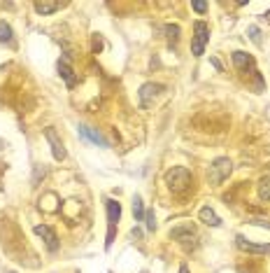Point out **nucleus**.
Instances as JSON below:
<instances>
[{
    "mask_svg": "<svg viewBox=\"0 0 270 273\" xmlns=\"http://www.w3.org/2000/svg\"><path fill=\"white\" fill-rule=\"evenodd\" d=\"M191 7L196 10L198 14H205L207 12V3H203V0H196V3H191Z\"/></svg>",
    "mask_w": 270,
    "mask_h": 273,
    "instance_id": "aec40b11",
    "label": "nucleus"
},
{
    "mask_svg": "<svg viewBox=\"0 0 270 273\" xmlns=\"http://www.w3.org/2000/svg\"><path fill=\"white\" fill-rule=\"evenodd\" d=\"M163 91H166V86L158 84V82H147V84H142V86H140V91H138L140 105H142L144 110L151 108V105H154V101L161 96Z\"/></svg>",
    "mask_w": 270,
    "mask_h": 273,
    "instance_id": "20e7f679",
    "label": "nucleus"
},
{
    "mask_svg": "<svg viewBox=\"0 0 270 273\" xmlns=\"http://www.w3.org/2000/svg\"><path fill=\"white\" fill-rule=\"evenodd\" d=\"M56 70H59V75L63 77V82H66L68 89H72V86H77L79 77H77V73L72 70V66H70V61H68V56L59 59V63H56Z\"/></svg>",
    "mask_w": 270,
    "mask_h": 273,
    "instance_id": "0eeeda50",
    "label": "nucleus"
},
{
    "mask_svg": "<svg viewBox=\"0 0 270 273\" xmlns=\"http://www.w3.org/2000/svg\"><path fill=\"white\" fill-rule=\"evenodd\" d=\"M249 35H252V40H254V42H256V44H261V37H258V35H261V33H258V28H256V26H252V28H249Z\"/></svg>",
    "mask_w": 270,
    "mask_h": 273,
    "instance_id": "412c9836",
    "label": "nucleus"
},
{
    "mask_svg": "<svg viewBox=\"0 0 270 273\" xmlns=\"http://www.w3.org/2000/svg\"><path fill=\"white\" fill-rule=\"evenodd\" d=\"M163 30H166V37H168L170 47H173V44H177V40H180V26H177V24H168Z\"/></svg>",
    "mask_w": 270,
    "mask_h": 273,
    "instance_id": "dca6fc26",
    "label": "nucleus"
},
{
    "mask_svg": "<svg viewBox=\"0 0 270 273\" xmlns=\"http://www.w3.org/2000/svg\"><path fill=\"white\" fill-rule=\"evenodd\" d=\"M180 273H191V271H189V266H186V264H182V266H180Z\"/></svg>",
    "mask_w": 270,
    "mask_h": 273,
    "instance_id": "4be33fe9",
    "label": "nucleus"
},
{
    "mask_svg": "<svg viewBox=\"0 0 270 273\" xmlns=\"http://www.w3.org/2000/svg\"><path fill=\"white\" fill-rule=\"evenodd\" d=\"M35 234L44 241V245H47L49 252H56V250H59V238H56V234H54V229H51V226L37 224L35 226Z\"/></svg>",
    "mask_w": 270,
    "mask_h": 273,
    "instance_id": "1a4fd4ad",
    "label": "nucleus"
},
{
    "mask_svg": "<svg viewBox=\"0 0 270 273\" xmlns=\"http://www.w3.org/2000/svg\"><path fill=\"white\" fill-rule=\"evenodd\" d=\"M198 217H200V222H205V224H207V226H222V217H219V215H217V212L212 210L210 206L200 208Z\"/></svg>",
    "mask_w": 270,
    "mask_h": 273,
    "instance_id": "ddd939ff",
    "label": "nucleus"
},
{
    "mask_svg": "<svg viewBox=\"0 0 270 273\" xmlns=\"http://www.w3.org/2000/svg\"><path fill=\"white\" fill-rule=\"evenodd\" d=\"M235 245L245 252H252V255H268L270 252V243H263V245H256V243H249L245 236H235Z\"/></svg>",
    "mask_w": 270,
    "mask_h": 273,
    "instance_id": "9b49d317",
    "label": "nucleus"
},
{
    "mask_svg": "<svg viewBox=\"0 0 270 273\" xmlns=\"http://www.w3.org/2000/svg\"><path fill=\"white\" fill-rule=\"evenodd\" d=\"M105 208H107V241H105V248L110 250L114 241V226H117V222L121 217V206L114 199H107L105 201Z\"/></svg>",
    "mask_w": 270,
    "mask_h": 273,
    "instance_id": "39448f33",
    "label": "nucleus"
},
{
    "mask_svg": "<svg viewBox=\"0 0 270 273\" xmlns=\"http://www.w3.org/2000/svg\"><path fill=\"white\" fill-rule=\"evenodd\" d=\"M231 170H233V164H231V159L228 157H219L214 159L210 164V170H207V180L212 185H222L228 175H231Z\"/></svg>",
    "mask_w": 270,
    "mask_h": 273,
    "instance_id": "7ed1b4c3",
    "label": "nucleus"
},
{
    "mask_svg": "<svg viewBox=\"0 0 270 273\" xmlns=\"http://www.w3.org/2000/svg\"><path fill=\"white\" fill-rule=\"evenodd\" d=\"M0 42H12V26L0 21Z\"/></svg>",
    "mask_w": 270,
    "mask_h": 273,
    "instance_id": "f3484780",
    "label": "nucleus"
},
{
    "mask_svg": "<svg viewBox=\"0 0 270 273\" xmlns=\"http://www.w3.org/2000/svg\"><path fill=\"white\" fill-rule=\"evenodd\" d=\"M144 219H147V231H154V229H156V217H154V210H147V212H144Z\"/></svg>",
    "mask_w": 270,
    "mask_h": 273,
    "instance_id": "6ab92c4d",
    "label": "nucleus"
},
{
    "mask_svg": "<svg viewBox=\"0 0 270 273\" xmlns=\"http://www.w3.org/2000/svg\"><path fill=\"white\" fill-rule=\"evenodd\" d=\"M133 215H135V219H142L144 217V208H142V199H140V196H135V199H133Z\"/></svg>",
    "mask_w": 270,
    "mask_h": 273,
    "instance_id": "a211bd4d",
    "label": "nucleus"
},
{
    "mask_svg": "<svg viewBox=\"0 0 270 273\" xmlns=\"http://www.w3.org/2000/svg\"><path fill=\"white\" fill-rule=\"evenodd\" d=\"M258 199L270 201V175H263L258 180Z\"/></svg>",
    "mask_w": 270,
    "mask_h": 273,
    "instance_id": "2eb2a0df",
    "label": "nucleus"
},
{
    "mask_svg": "<svg viewBox=\"0 0 270 273\" xmlns=\"http://www.w3.org/2000/svg\"><path fill=\"white\" fill-rule=\"evenodd\" d=\"M210 42V26L205 21H196L193 24V40H191V54L193 56H203L205 54V44Z\"/></svg>",
    "mask_w": 270,
    "mask_h": 273,
    "instance_id": "f03ea898",
    "label": "nucleus"
},
{
    "mask_svg": "<svg viewBox=\"0 0 270 273\" xmlns=\"http://www.w3.org/2000/svg\"><path fill=\"white\" fill-rule=\"evenodd\" d=\"M79 135L84 140H89V143H93V145H100V147H107V140L102 138L100 133H98L96 128L86 126V124H79Z\"/></svg>",
    "mask_w": 270,
    "mask_h": 273,
    "instance_id": "f8f14e48",
    "label": "nucleus"
},
{
    "mask_svg": "<svg viewBox=\"0 0 270 273\" xmlns=\"http://www.w3.org/2000/svg\"><path fill=\"white\" fill-rule=\"evenodd\" d=\"M44 138L49 140V145H51V154H54L56 161H63V159H66V147H63V143L59 140V135H56L54 128H44Z\"/></svg>",
    "mask_w": 270,
    "mask_h": 273,
    "instance_id": "9d476101",
    "label": "nucleus"
},
{
    "mask_svg": "<svg viewBox=\"0 0 270 273\" xmlns=\"http://www.w3.org/2000/svg\"><path fill=\"white\" fill-rule=\"evenodd\" d=\"M163 180H166V185H168V189L173 194H184L186 189L191 187V173H189V168H184V166L170 168L168 173L163 175Z\"/></svg>",
    "mask_w": 270,
    "mask_h": 273,
    "instance_id": "f257e3e1",
    "label": "nucleus"
},
{
    "mask_svg": "<svg viewBox=\"0 0 270 273\" xmlns=\"http://www.w3.org/2000/svg\"><path fill=\"white\" fill-rule=\"evenodd\" d=\"M33 7H35L37 14H54L56 10H61V3H44L42 0V3H35Z\"/></svg>",
    "mask_w": 270,
    "mask_h": 273,
    "instance_id": "4468645a",
    "label": "nucleus"
},
{
    "mask_svg": "<svg viewBox=\"0 0 270 273\" xmlns=\"http://www.w3.org/2000/svg\"><path fill=\"white\" fill-rule=\"evenodd\" d=\"M170 238L180 241L184 250H193L198 245V236H196V231H193L191 226H177V229L170 231Z\"/></svg>",
    "mask_w": 270,
    "mask_h": 273,
    "instance_id": "423d86ee",
    "label": "nucleus"
},
{
    "mask_svg": "<svg viewBox=\"0 0 270 273\" xmlns=\"http://www.w3.org/2000/svg\"><path fill=\"white\" fill-rule=\"evenodd\" d=\"M233 66L240 70V73H256V61H254L252 54H247V52H233Z\"/></svg>",
    "mask_w": 270,
    "mask_h": 273,
    "instance_id": "6e6552de",
    "label": "nucleus"
}]
</instances>
